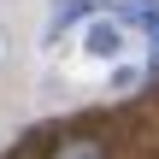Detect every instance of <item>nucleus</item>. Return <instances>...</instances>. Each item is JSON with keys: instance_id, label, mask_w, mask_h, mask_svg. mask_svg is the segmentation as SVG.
Returning a JSON list of instances; mask_svg holds the SVG:
<instances>
[{"instance_id": "f257e3e1", "label": "nucleus", "mask_w": 159, "mask_h": 159, "mask_svg": "<svg viewBox=\"0 0 159 159\" xmlns=\"http://www.w3.org/2000/svg\"><path fill=\"white\" fill-rule=\"evenodd\" d=\"M47 59L89 71L124 94L159 77V0H59L47 18Z\"/></svg>"}, {"instance_id": "f03ea898", "label": "nucleus", "mask_w": 159, "mask_h": 159, "mask_svg": "<svg viewBox=\"0 0 159 159\" xmlns=\"http://www.w3.org/2000/svg\"><path fill=\"white\" fill-rule=\"evenodd\" d=\"M47 159H106V148H100V142H89V136H71V142H59Z\"/></svg>"}]
</instances>
